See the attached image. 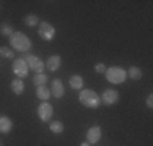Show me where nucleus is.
Here are the masks:
<instances>
[{"instance_id": "423d86ee", "label": "nucleus", "mask_w": 153, "mask_h": 146, "mask_svg": "<svg viewBox=\"0 0 153 146\" xmlns=\"http://www.w3.org/2000/svg\"><path fill=\"white\" fill-rule=\"evenodd\" d=\"M52 115H54V107L49 104V102L44 101L42 104H39V107H38V117H39V120H41V122H49V120L52 119Z\"/></svg>"}, {"instance_id": "a211bd4d", "label": "nucleus", "mask_w": 153, "mask_h": 146, "mask_svg": "<svg viewBox=\"0 0 153 146\" xmlns=\"http://www.w3.org/2000/svg\"><path fill=\"white\" fill-rule=\"evenodd\" d=\"M127 76H129L130 80H135V81H138V80H142L143 73H142V70L138 67H130L129 72H127Z\"/></svg>"}, {"instance_id": "20e7f679", "label": "nucleus", "mask_w": 153, "mask_h": 146, "mask_svg": "<svg viewBox=\"0 0 153 146\" xmlns=\"http://www.w3.org/2000/svg\"><path fill=\"white\" fill-rule=\"evenodd\" d=\"M38 34L39 38H42L44 41H52L54 38H56V28L52 26L51 23H47V21H41V23L38 24Z\"/></svg>"}, {"instance_id": "4be33fe9", "label": "nucleus", "mask_w": 153, "mask_h": 146, "mask_svg": "<svg viewBox=\"0 0 153 146\" xmlns=\"http://www.w3.org/2000/svg\"><path fill=\"white\" fill-rule=\"evenodd\" d=\"M94 72L100 73V75L106 73V65H104V63H96V65H94Z\"/></svg>"}, {"instance_id": "f257e3e1", "label": "nucleus", "mask_w": 153, "mask_h": 146, "mask_svg": "<svg viewBox=\"0 0 153 146\" xmlns=\"http://www.w3.org/2000/svg\"><path fill=\"white\" fill-rule=\"evenodd\" d=\"M10 46L13 47L18 52H28L31 49V39L28 38L25 32H20V31H15L12 36H10Z\"/></svg>"}, {"instance_id": "412c9836", "label": "nucleus", "mask_w": 153, "mask_h": 146, "mask_svg": "<svg viewBox=\"0 0 153 146\" xmlns=\"http://www.w3.org/2000/svg\"><path fill=\"white\" fill-rule=\"evenodd\" d=\"M0 55L5 57V58H13V50L10 49V47H0Z\"/></svg>"}, {"instance_id": "6ab92c4d", "label": "nucleus", "mask_w": 153, "mask_h": 146, "mask_svg": "<svg viewBox=\"0 0 153 146\" xmlns=\"http://www.w3.org/2000/svg\"><path fill=\"white\" fill-rule=\"evenodd\" d=\"M47 81V76L44 75V73H36L34 76H33V83H34V86H44Z\"/></svg>"}, {"instance_id": "5701e85b", "label": "nucleus", "mask_w": 153, "mask_h": 146, "mask_svg": "<svg viewBox=\"0 0 153 146\" xmlns=\"http://www.w3.org/2000/svg\"><path fill=\"white\" fill-rule=\"evenodd\" d=\"M145 104H147V107H148V109H152V107H153V96H152V94L147 97V101H145Z\"/></svg>"}, {"instance_id": "0eeeda50", "label": "nucleus", "mask_w": 153, "mask_h": 146, "mask_svg": "<svg viewBox=\"0 0 153 146\" xmlns=\"http://www.w3.org/2000/svg\"><path fill=\"white\" fill-rule=\"evenodd\" d=\"M100 99L104 105H114L119 101V93L116 89H104L103 94L100 96Z\"/></svg>"}, {"instance_id": "1a4fd4ad", "label": "nucleus", "mask_w": 153, "mask_h": 146, "mask_svg": "<svg viewBox=\"0 0 153 146\" xmlns=\"http://www.w3.org/2000/svg\"><path fill=\"white\" fill-rule=\"evenodd\" d=\"M100 140H101V127H100V125L90 127L88 131H86V143L96 145Z\"/></svg>"}, {"instance_id": "f3484780", "label": "nucleus", "mask_w": 153, "mask_h": 146, "mask_svg": "<svg viewBox=\"0 0 153 146\" xmlns=\"http://www.w3.org/2000/svg\"><path fill=\"white\" fill-rule=\"evenodd\" d=\"M64 123L59 122V120H54V122H51L49 123V130L52 131L54 135H60V133H64Z\"/></svg>"}, {"instance_id": "dca6fc26", "label": "nucleus", "mask_w": 153, "mask_h": 146, "mask_svg": "<svg viewBox=\"0 0 153 146\" xmlns=\"http://www.w3.org/2000/svg\"><path fill=\"white\" fill-rule=\"evenodd\" d=\"M39 23H41V21H39V16H38V15H34V13H30V15H26V16H25V24H26V26H30V28L38 26Z\"/></svg>"}, {"instance_id": "2eb2a0df", "label": "nucleus", "mask_w": 153, "mask_h": 146, "mask_svg": "<svg viewBox=\"0 0 153 146\" xmlns=\"http://www.w3.org/2000/svg\"><path fill=\"white\" fill-rule=\"evenodd\" d=\"M36 96H38L39 99H42V101H47L51 97V89L46 85L44 86H38L36 88Z\"/></svg>"}, {"instance_id": "f03ea898", "label": "nucleus", "mask_w": 153, "mask_h": 146, "mask_svg": "<svg viewBox=\"0 0 153 146\" xmlns=\"http://www.w3.org/2000/svg\"><path fill=\"white\" fill-rule=\"evenodd\" d=\"M78 99H80V104H83L88 109H96V107H100V104H101L100 94H96L93 89H83L82 93H80Z\"/></svg>"}, {"instance_id": "b1692460", "label": "nucleus", "mask_w": 153, "mask_h": 146, "mask_svg": "<svg viewBox=\"0 0 153 146\" xmlns=\"http://www.w3.org/2000/svg\"><path fill=\"white\" fill-rule=\"evenodd\" d=\"M80 146H90V143H86V141H85V143H82Z\"/></svg>"}, {"instance_id": "aec40b11", "label": "nucleus", "mask_w": 153, "mask_h": 146, "mask_svg": "<svg viewBox=\"0 0 153 146\" xmlns=\"http://www.w3.org/2000/svg\"><path fill=\"white\" fill-rule=\"evenodd\" d=\"M13 32H15V31H13V26H12V24H8V23H2V24H0V34L8 36V38H10Z\"/></svg>"}, {"instance_id": "6e6552de", "label": "nucleus", "mask_w": 153, "mask_h": 146, "mask_svg": "<svg viewBox=\"0 0 153 146\" xmlns=\"http://www.w3.org/2000/svg\"><path fill=\"white\" fill-rule=\"evenodd\" d=\"M25 60H26L28 67H30L31 70H34L36 73H42V70H44V67H46L44 62H42L38 55H26Z\"/></svg>"}, {"instance_id": "393cba45", "label": "nucleus", "mask_w": 153, "mask_h": 146, "mask_svg": "<svg viewBox=\"0 0 153 146\" xmlns=\"http://www.w3.org/2000/svg\"><path fill=\"white\" fill-rule=\"evenodd\" d=\"M0 146H2V145H0Z\"/></svg>"}, {"instance_id": "39448f33", "label": "nucleus", "mask_w": 153, "mask_h": 146, "mask_svg": "<svg viewBox=\"0 0 153 146\" xmlns=\"http://www.w3.org/2000/svg\"><path fill=\"white\" fill-rule=\"evenodd\" d=\"M12 68H13V73H15L18 78L23 80L25 76H28V70H30V67H28V63H26L25 58H15V60H13Z\"/></svg>"}, {"instance_id": "f8f14e48", "label": "nucleus", "mask_w": 153, "mask_h": 146, "mask_svg": "<svg viewBox=\"0 0 153 146\" xmlns=\"http://www.w3.org/2000/svg\"><path fill=\"white\" fill-rule=\"evenodd\" d=\"M13 128V120L10 117H0V133H10Z\"/></svg>"}, {"instance_id": "9d476101", "label": "nucleus", "mask_w": 153, "mask_h": 146, "mask_svg": "<svg viewBox=\"0 0 153 146\" xmlns=\"http://www.w3.org/2000/svg\"><path fill=\"white\" fill-rule=\"evenodd\" d=\"M65 94V89H64V85L59 78L52 80V88H51V96H54L56 99H60L62 96Z\"/></svg>"}, {"instance_id": "4468645a", "label": "nucleus", "mask_w": 153, "mask_h": 146, "mask_svg": "<svg viewBox=\"0 0 153 146\" xmlns=\"http://www.w3.org/2000/svg\"><path fill=\"white\" fill-rule=\"evenodd\" d=\"M68 85H70L72 89H82L83 88V78L80 75H72L70 80H68Z\"/></svg>"}, {"instance_id": "9b49d317", "label": "nucleus", "mask_w": 153, "mask_h": 146, "mask_svg": "<svg viewBox=\"0 0 153 146\" xmlns=\"http://www.w3.org/2000/svg\"><path fill=\"white\" fill-rule=\"evenodd\" d=\"M60 63H62V58L59 55H51L49 58L46 60V68L49 72H57L60 68Z\"/></svg>"}, {"instance_id": "7ed1b4c3", "label": "nucleus", "mask_w": 153, "mask_h": 146, "mask_svg": "<svg viewBox=\"0 0 153 146\" xmlns=\"http://www.w3.org/2000/svg\"><path fill=\"white\" fill-rule=\"evenodd\" d=\"M106 78L112 85H122L127 78V72L121 67H111L106 68Z\"/></svg>"}, {"instance_id": "ddd939ff", "label": "nucleus", "mask_w": 153, "mask_h": 146, "mask_svg": "<svg viewBox=\"0 0 153 146\" xmlns=\"http://www.w3.org/2000/svg\"><path fill=\"white\" fill-rule=\"evenodd\" d=\"M10 88H12L13 94H16V96H20V94H23L25 91V83L21 78H15L12 83H10Z\"/></svg>"}]
</instances>
